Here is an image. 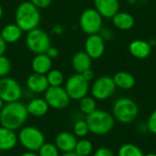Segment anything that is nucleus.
<instances>
[{
    "label": "nucleus",
    "instance_id": "1",
    "mask_svg": "<svg viewBox=\"0 0 156 156\" xmlns=\"http://www.w3.org/2000/svg\"><path fill=\"white\" fill-rule=\"evenodd\" d=\"M28 117L27 106L20 101L5 103L0 112L2 127L16 131L23 127Z\"/></svg>",
    "mask_w": 156,
    "mask_h": 156
},
{
    "label": "nucleus",
    "instance_id": "2",
    "mask_svg": "<svg viewBox=\"0 0 156 156\" xmlns=\"http://www.w3.org/2000/svg\"><path fill=\"white\" fill-rule=\"evenodd\" d=\"M16 24L23 32H29L37 27L41 21L39 9L29 1H24L18 5L15 13Z\"/></svg>",
    "mask_w": 156,
    "mask_h": 156
},
{
    "label": "nucleus",
    "instance_id": "3",
    "mask_svg": "<svg viewBox=\"0 0 156 156\" xmlns=\"http://www.w3.org/2000/svg\"><path fill=\"white\" fill-rule=\"evenodd\" d=\"M85 120L90 133L100 136L111 133L115 125V119L112 114L103 110H95L93 112L86 115Z\"/></svg>",
    "mask_w": 156,
    "mask_h": 156
},
{
    "label": "nucleus",
    "instance_id": "4",
    "mask_svg": "<svg viewBox=\"0 0 156 156\" xmlns=\"http://www.w3.org/2000/svg\"><path fill=\"white\" fill-rule=\"evenodd\" d=\"M112 116L115 121L128 124L136 120L139 115V107L131 98L122 97L116 100L112 105Z\"/></svg>",
    "mask_w": 156,
    "mask_h": 156
},
{
    "label": "nucleus",
    "instance_id": "5",
    "mask_svg": "<svg viewBox=\"0 0 156 156\" xmlns=\"http://www.w3.org/2000/svg\"><path fill=\"white\" fill-rule=\"evenodd\" d=\"M18 143L27 151L37 152L45 144V135L35 126L22 127L17 134Z\"/></svg>",
    "mask_w": 156,
    "mask_h": 156
},
{
    "label": "nucleus",
    "instance_id": "6",
    "mask_svg": "<svg viewBox=\"0 0 156 156\" xmlns=\"http://www.w3.org/2000/svg\"><path fill=\"white\" fill-rule=\"evenodd\" d=\"M26 46L35 55L46 53L51 46L49 35L43 29L37 27L27 32L26 37Z\"/></svg>",
    "mask_w": 156,
    "mask_h": 156
},
{
    "label": "nucleus",
    "instance_id": "7",
    "mask_svg": "<svg viewBox=\"0 0 156 156\" xmlns=\"http://www.w3.org/2000/svg\"><path fill=\"white\" fill-rule=\"evenodd\" d=\"M80 27L88 36L99 34L102 29L103 17L95 8L85 9L79 19Z\"/></svg>",
    "mask_w": 156,
    "mask_h": 156
},
{
    "label": "nucleus",
    "instance_id": "8",
    "mask_svg": "<svg viewBox=\"0 0 156 156\" xmlns=\"http://www.w3.org/2000/svg\"><path fill=\"white\" fill-rule=\"evenodd\" d=\"M64 88L70 100L73 101H80L87 96L90 89V82L80 73H75L69 77Z\"/></svg>",
    "mask_w": 156,
    "mask_h": 156
},
{
    "label": "nucleus",
    "instance_id": "9",
    "mask_svg": "<svg viewBox=\"0 0 156 156\" xmlns=\"http://www.w3.org/2000/svg\"><path fill=\"white\" fill-rule=\"evenodd\" d=\"M90 90L91 96L96 101H105L114 94L116 85L112 77L101 76L93 81Z\"/></svg>",
    "mask_w": 156,
    "mask_h": 156
},
{
    "label": "nucleus",
    "instance_id": "10",
    "mask_svg": "<svg viewBox=\"0 0 156 156\" xmlns=\"http://www.w3.org/2000/svg\"><path fill=\"white\" fill-rule=\"evenodd\" d=\"M22 95L23 90L17 80L8 76L0 79V98L5 103L18 101Z\"/></svg>",
    "mask_w": 156,
    "mask_h": 156
},
{
    "label": "nucleus",
    "instance_id": "11",
    "mask_svg": "<svg viewBox=\"0 0 156 156\" xmlns=\"http://www.w3.org/2000/svg\"><path fill=\"white\" fill-rule=\"evenodd\" d=\"M44 99L48 104L49 108L56 110L65 109L69 106L70 102V98L68 95L65 88H63L62 86H49L48 90L44 92Z\"/></svg>",
    "mask_w": 156,
    "mask_h": 156
},
{
    "label": "nucleus",
    "instance_id": "12",
    "mask_svg": "<svg viewBox=\"0 0 156 156\" xmlns=\"http://www.w3.org/2000/svg\"><path fill=\"white\" fill-rule=\"evenodd\" d=\"M84 51L91 58V59L101 58L105 52V40L100 34L88 36L84 43Z\"/></svg>",
    "mask_w": 156,
    "mask_h": 156
},
{
    "label": "nucleus",
    "instance_id": "13",
    "mask_svg": "<svg viewBox=\"0 0 156 156\" xmlns=\"http://www.w3.org/2000/svg\"><path fill=\"white\" fill-rule=\"evenodd\" d=\"M94 8L103 18H112L119 12V0H93Z\"/></svg>",
    "mask_w": 156,
    "mask_h": 156
},
{
    "label": "nucleus",
    "instance_id": "14",
    "mask_svg": "<svg viewBox=\"0 0 156 156\" xmlns=\"http://www.w3.org/2000/svg\"><path fill=\"white\" fill-rule=\"evenodd\" d=\"M78 139L74 133L69 132H61L57 134L55 138V145L59 152L69 153L75 150Z\"/></svg>",
    "mask_w": 156,
    "mask_h": 156
},
{
    "label": "nucleus",
    "instance_id": "15",
    "mask_svg": "<svg viewBox=\"0 0 156 156\" xmlns=\"http://www.w3.org/2000/svg\"><path fill=\"white\" fill-rule=\"evenodd\" d=\"M26 85L28 90L36 94L44 93L49 87L46 75L35 72H33L27 77L26 80Z\"/></svg>",
    "mask_w": 156,
    "mask_h": 156
},
{
    "label": "nucleus",
    "instance_id": "16",
    "mask_svg": "<svg viewBox=\"0 0 156 156\" xmlns=\"http://www.w3.org/2000/svg\"><path fill=\"white\" fill-rule=\"evenodd\" d=\"M128 48L133 57L139 59H144L150 56L153 47L148 41L143 39H134L130 43Z\"/></svg>",
    "mask_w": 156,
    "mask_h": 156
},
{
    "label": "nucleus",
    "instance_id": "17",
    "mask_svg": "<svg viewBox=\"0 0 156 156\" xmlns=\"http://www.w3.org/2000/svg\"><path fill=\"white\" fill-rule=\"evenodd\" d=\"M92 59L84 51H77L71 58V66L76 73L82 74L89 69H91Z\"/></svg>",
    "mask_w": 156,
    "mask_h": 156
},
{
    "label": "nucleus",
    "instance_id": "18",
    "mask_svg": "<svg viewBox=\"0 0 156 156\" xmlns=\"http://www.w3.org/2000/svg\"><path fill=\"white\" fill-rule=\"evenodd\" d=\"M18 144L17 134L15 131L0 127V152H6L14 149Z\"/></svg>",
    "mask_w": 156,
    "mask_h": 156
},
{
    "label": "nucleus",
    "instance_id": "19",
    "mask_svg": "<svg viewBox=\"0 0 156 156\" xmlns=\"http://www.w3.org/2000/svg\"><path fill=\"white\" fill-rule=\"evenodd\" d=\"M33 72L46 75L52 69V59L46 54H37L31 61Z\"/></svg>",
    "mask_w": 156,
    "mask_h": 156
},
{
    "label": "nucleus",
    "instance_id": "20",
    "mask_svg": "<svg viewBox=\"0 0 156 156\" xmlns=\"http://www.w3.org/2000/svg\"><path fill=\"white\" fill-rule=\"evenodd\" d=\"M113 26L122 31H127L132 29L134 27L135 19L133 16L125 11H119L112 18Z\"/></svg>",
    "mask_w": 156,
    "mask_h": 156
},
{
    "label": "nucleus",
    "instance_id": "21",
    "mask_svg": "<svg viewBox=\"0 0 156 156\" xmlns=\"http://www.w3.org/2000/svg\"><path fill=\"white\" fill-rule=\"evenodd\" d=\"M26 106L28 115L34 117H42L46 115L49 110V106L44 98L32 99Z\"/></svg>",
    "mask_w": 156,
    "mask_h": 156
},
{
    "label": "nucleus",
    "instance_id": "22",
    "mask_svg": "<svg viewBox=\"0 0 156 156\" xmlns=\"http://www.w3.org/2000/svg\"><path fill=\"white\" fill-rule=\"evenodd\" d=\"M0 35L6 44H12L20 40L23 35V31L16 23H13L5 25L2 28Z\"/></svg>",
    "mask_w": 156,
    "mask_h": 156
},
{
    "label": "nucleus",
    "instance_id": "23",
    "mask_svg": "<svg viewBox=\"0 0 156 156\" xmlns=\"http://www.w3.org/2000/svg\"><path fill=\"white\" fill-rule=\"evenodd\" d=\"M112 79L116 88L122 90H131L136 83L134 76L127 71H118L114 74Z\"/></svg>",
    "mask_w": 156,
    "mask_h": 156
},
{
    "label": "nucleus",
    "instance_id": "24",
    "mask_svg": "<svg viewBox=\"0 0 156 156\" xmlns=\"http://www.w3.org/2000/svg\"><path fill=\"white\" fill-rule=\"evenodd\" d=\"M74 152L80 156H90L93 153V144L90 140L81 138L78 140Z\"/></svg>",
    "mask_w": 156,
    "mask_h": 156
},
{
    "label": "nucleus",
    "instance_id": "25",
    "mask_svg": "<svg viewBox=\"0 0 156 156\" xmlns=\"http://www.w3.org/2000/svg\"><path fill=\"white\" fill-rule=\"evenodd\" d=\"M117 156H144L143 150L133 144H122L117 153Z\"/></svg>",
    "mask_w": 156,
    "mask_h": 156
},
{
    "label": "nucleus",
    "instance_id": "26",
    "mask_svg": "<svg viewBox=\"0 0 156 156\" xmlns=\"http://www.w3.org/2000/svg\"><path fill=\"white\" fill-rule=\"evenodd\" d=\"M80 110L85 115H88V114L93 112L95 110H97L96 100L92 96L91 97H90L88 95L85 96L84 98L80 100Z\"/></svg>",
    "mask_w": 156,
    "mask_h": 156
},
{
    "label": "nucleus",
    "instance_id": "27",
    "mask_svg": "<svg viewBox=\"0 0 156 156\" xmlns=\"http://www.w3.org/2000/svg\"><path fill=\"white\" fill-rule=\"evenodd\" d=\"M48 85L51 87H58L61 86L64 82V75L58 69H50L46 74Z\"/></svg>",
    "mask_w": 156,
    "mask_h": 156
},
{
    "label": "nucleus",
    "instance_id": "28",
    "mask_svg": "<svg viewBox=\"0 0 156 156\" xmlns=\"http://www.w3.org/2000/svg\"><path fill=\"white\" fill-rule=\"evenodd\" d=\"M73 133L76 137L79 138H86V136L90 133L89 126L87 124L86 120H78L73 124Z\"/></svg>",
    "mask_w": 156,
    "mask_h": 156
},
{
    "label": "nucleus",
    "instance_id": "29",
    "mask_svg": "<svg viewBox=\"0 0 156 156\" xmlns=\"http://www.w3.org/2000/svg\"><path fill=\"white\" fill-rule=\"evenodd\" d=\"M38 156H60V152L55 144L45 143L37 151Z\"/></svg>",
    "mask_w": 156,
    "mask_h": 156
},
{
    "label": "nucleus",
    "instance_id": "30",
    "mask_svg": "<svg viewBox=\"0 0 156 156\" xmlns=\"http://www.w3.org/2000/svg\"><path fill=\"white\" fill-rule=\"evenodd\" d=\"M12 64L7 57L5 55L0 56V79L7 77L11 71Z\"/></svg>",
    "mask_w": 156,
    "mask_h": 156
},
{
    "label": "nucleus",
    "instance_id": "31",
    "mask_svg": "<svg viewBox=\"0 0 156 156\" xmlns=\"http://www.w3.org/2000/svg\"><path fill=\"white\" fill-rule=\"evenodd\" d=\"M146 129L152 134L156 135V109L150 114L146 122Z\"/></svg>",
    "mask_w": 156,
    "mask_h": 156
},
{
    "label": "nucleus",
    "instance_id": "32",
    "mask_svg": "<svg viewBox=\"0 0 156 156\" xmlns=\"http://www.w3.org/2000/svg\"><path fill=\"white\" fill-rule=\"evenodd\" d=\"M92 156H115L112 150H111L108 147H101L98 148L94 153Z\"/></svg>",
    "mask_w": 156,
    "mask_h": 156
},
{
    "label": "nucleus",
    "instance_id": "33",
    "mask_svg": "<svg viewBox=\"0 0 156 156\" xmlns=\"http://www.w3.org/2000/svg\"><path fill=\"white\" fill-rule=\"evenodd\" d=\"M29 2H31L38 9H45L51 5L52 0H29Z\"/></svg>",
    "mask_w": 156,
    "mask_h": 156
},
{
    "label": "nucleus",
    "instance_id": "34",
    "mask_svg": "<svg viewBox=\"0 0 156 156\" xmlns=\"http://www.w3.org/2000/svg\"><path fill=\"white\" fill-rule=\"evenodd\" d=\"M46 54L51 58V59H55V58H57L58 57V55H59V52H58V48H54V47H49V48L47 50V52H46Z\"/></svg>",
    "mask_w": 156,
    "mask_h": 156
},
{
    "label": "nucleus",
    "instance_id": "35",
    "mask_svg": "<svg viewBox=\"0 0 156 156\" xmlns=\"http://www.w3.org/2000/svg\"><path fill=\"white\" fill-rule=\"evenodd\" d=\"M82 76L85 78V80H87L90 82V80H92L94 79V72L91 69H89L82 73Z\"/></svg>",
    "mask_w": 156,
    "mask_h": 156
},
{
    "label": "nucleus",
    "instance_id": "36",
    "mask_svg": "<svg viewBox=\"0 0 156 156\" xmlns=\"http://www.w3.org/2000/svg\"><path fill=\"white\" fill-rule=\"evenodd\" d=\"M6 50V43L3 39V37L0 35V56L4 55Z\"/></svg>",
    "mask_w": 156,
    "mask_h": 156
},
{
    "label": "nucleus",
    "instance_id": "37",
    "mask_svg": "<svg viewBox=\"0 0 156 156\" xmlns=\"http://www.w3.org/2000/svg\"><path fill=\"white\" fill-rule=\"evenodd\" d=\"M20 156H38L37 153L36 152H30V151H27L24 154H22Z\"/></svg>",
    "mask_w": 156,
    "mask_h": 156
},
{
    "label": "nucleus",
    "instance_id": "38",
    "mask_svg": "<svg viewBox=\"0 0 156 156\" xmlns=\"http://www.w3.org/2000/svg\"><path fill=\"white\" fill-rule=\"evenodd\" d=\"M60 156H80L78 154H76L74 151L73 152H69V153H64L62 155Z\"/></svg>",
    "mask_w": 156,
    "mask_h": 156
},
{
    "label": "nucleus",
    "instance_id": "39",
    "mask_svg": "<svg viewBox=\"0 0 156 156\" xmlns=\"http://www.w3.org/2000/svg\"><path fill=\"white\" fill-rule=\"evenodd\" d=\"M4 105H5V102H4V101H2V99L0 98V112H1V110L3 109Z\"/></svg>",
    "mask_w": 156,
    "mask_h": 156
},
{
    "label": "nucleus",
    "instance_id": "40",
    "mask_svg": "<svg viewBox=\"0 0 156 156\" xmlns=\"http://www.w3.org/2000/svg\"><path fill=\"white\" fill-rule=\"evenodd\" d=\"M3 14H4L3 7H2V5H0V19H1V18H2V16H3Z\"/></svg>",
    "mask_w": 156,
    "mask_h": 156
},
{
    "label": "nucleus",
    "instance_id": "41",
    "mask_svg": "<svg viewBox=\"0 0 156 156\" xmlns=\"http://www.w3.org/2000/svg\"><path fill=\"white\" fill-rule=\"evenodd\" d=\"M144 156H156V154L155 153H149V154H144Z\"/></svg>",
    "mask_w": 156,
    "mask_h": 156
}]
</instances>
